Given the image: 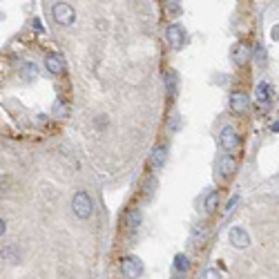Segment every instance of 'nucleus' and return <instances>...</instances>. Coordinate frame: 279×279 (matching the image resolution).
I'll use <instances>...</instances> for the list:
<instances>
[{
	"label": "nucleus",
	"mask_w": 279,
	"mask_h": 279,
	"mask_svg": "<svg viewBox=\"0 0 279 279\" xmlns=\"http://www.w3.org/2000/svg\"><path fill=\"white\" fill-rule=\"evenodd\" d=\"M219 192H217V190H215V192H210L208 194V197H205V203H203V208H205V213H215V210L217 208H219Z\"/></svg>",
	"instance_id": "4468645a"
},
{
	"label": "nucleus",
	"mask_w": 279,
	"mask_h": 279,
	"mask_svg": "<svg viewBox=\"0 0 279 279\" xmlns=\"http://www.w3.org/2000/svg\"><path fill=\"white\" fill-rule=\"evenodd\" d=\"M190 272V259L188 255H177L174 257V277L181 279L183 275H188Z\"/></svg>",
	"instance_id": "f8f14e48"
},
{
	"label": "nucleus",
	"mask_w": 279,
	"mask_h": 279,
	"mask_svg": "<svg viewBox=\"0 0 279 279\" xmlns=\"http://www.w3.org/2000/svg\"><path fill=\"white\" fill-rule=\"evenodd\" d=\"M228 237H230V244L235 246V248H239V250H244V248L250 246V237H248V232L244 228H239V226L230 228Z\"/></svg>",
	"instance_id": "0eeeda50"
},
{
	"label": "nucleus",
	"mask_w": 279,
	"mask_h": 279,
	"mask_svg": "<svg viewBox=\"0 0 279 279\" xmlns=\"http://www.w3.org/2000/svg\"><path fill=\"white\" fill-rule=\"evenodd\" d=\"M20 76H23L25 81H34L36 79V65L34 63H25L20 67Z\"/></svg>",
	"instance_id": "dca6fc26"
},
{
	"label": "nucleus",
	"mask_w": 279,
	"mask_h": 279,
	"mask_svg": "<svg viewBox=\"0 0 279 279\" xmlns=\"http://www.w3.org/2000/svg\"><path fill=\"white\" fill-rule=\"evenodd\" d=\"M45 67H47L51 74L60 76L65 72V58L60 54H56V51H51V54L45 56Z\"/></svg>",
	"instance_id": "1a4fd4ad"
},
{
	"label": "nucleus",
	"mask_w": 279,
	"mask_h": 279,
	"mask_svg": "<svg viewBox=\"0 0 279 279\" xmlns=\"http://www.w3.org/2000/svg\"><path fill=\"white\" fill-rule=\"evenodd\" d=\"M237 203H239V197L235 194V197H232V199L228 201V205H226V215H230L232 210H235V205H237Z\"/></svg>",
	"instance_id": "4be33fe9"
},
{
	"label": "nucleus",
	"mask_w": 279,
	"mask_h": 279,
	"mask_svg": "<svg viewBox=\"0 0 279 279\" xmlns=\"http://www.w3.org/2000/svg\"><path fill=\"white\" fill-rule=\"evenodd\" d=\"M65 112H67V110H65V105L58 101V103L54 105V114H56V116H65Z\"/></svg>",
	"instance_id": "5701e85b"
},
{
	"label": "nucleus",
	"mask_w": 279,
	"mask_h": 279,
	"mask_svg": "<svg viewBox=\"0 0 279 279\" xmlns=\"http://www.w3.org/2000/svg\"><path fill=\"white\" fill-rule=\"evenodd\" d=\"M194 241H197L199 239V237H201V241H203L205 239V237H208V226H205V224H201V226H197V228H194Z\"/></svg>",
	"instance_id": "6ab92c4d"
},
{
	"label": "nucleus",
	"mask_w": 279,
	"mask_h": 279,
	"mask_svg": "<svg viewBox=\"0 0 279 279\" xmlns=\"http://www.w3.org/2000/svg\"><path fill=\"white\" fill-rule=\"evenodd\" d=\"M255 101H257V105H259V107H268V105H270V101H272V87L268 85L266 81H261L259 85H257Z\"/></svg>",
	"instance_id": "6e6552de"
},
{
	"label": "nucleus",
	"mask_w": 279,
	"mask_h": 279,
	"mask_svg": "<svg viewBox=\"0 0 279 279\" xmlns=\"http://www.w3.org/2000/svg\"><path fill=\"white\" fill-rule=\"evenodd\" d=\"M219 172L224 179H230L232 174L237 172V161L232 159V154H224V157L219 159Z\"/></svg>",
	"instance_id": "9d476101"
},
{
	"label": "nucleus",
	"mask_w": 279,
	"mask_h": 279,
	"mask_svg": "<svg viewBox=\"0 0 279 279\" xmlns=\"http://www.w3.org/2000/svg\"><path fill=\"white\" fill-rule=\"evenodd\" d=\"M270 38L272 40H279V25H275V27L270 29Z\"/></svg>",
	"instance_id": "393cba45"
},
{
	"label": "nucleus",
	"mask_w": 279,
	"mask_h": 279,
	"mask_svg": "<svg viewBox=\"0 0 279 279\" xmlns=\"http://www.w3.org/2000/svg\"><path fill=\"white\" fill-rule=\"evenodd\" d=\"M92 210H94V201H92V197L87 192H83V190H79V192L72 197V213L79 217V219H90Z\"/></svg>",
	"instance_id": "f257e3e1"
},
{
	"label": "nucleus",
	"mask_w": 279,
	"mask_h": 279,
	"mask_svg": "<svg viewBox=\"0 0 279 279\" xmlns=\"http://www.w3.org/2000/svg\"><path fill=\"white\" fill-rule=\"evenodd\" d=\"M51 16H54V20L58 25H63V27H72L76 20V12L72 5L67 3H56L54 7H51Z\"/></svg>",
	"instance_id": "f03ea898"
},
{
	"label": "nucleus",
	"mask_w": 279,
	"mask_h": 279,
	"mask_svg": "<svg viewBox=\"0 0 279 279\" xmlns=\"http://www.w3.org/2000/svg\"><path fill=\"white\" fill-rule=\"evenodd\" d=\"M203 279H221L219 270H215V268H208V270L203 272Z\"/></svg>",
	"instance_id": "412c9836"
},
{
	"label": "nucleus",
	"mask_w": 279,
	"mask_h": 279,
	"mask_svg": "<svg viewBox=\"0 0 279 279\" xmlns=\"http://www.w3.org/2000/svg\"><path fill=\"white\" fill-rule=\"evenodd\" d=\"M5 230H7V224H5V219L0 221V235H5Z\"/></svg>",
	"instance_id": "a878e982"
},
{
	"label": "nucleus",
	"mask_w": 279,
	"mask_h": 279,
	"mask_svg": "<svg viewBox=\"0 0 279 279\" xmlns=\"http://www.w3.org/2000/svg\"><path fill=\"white\" fill-rule=\"evenodd\" d=\"M272 132H279V121H277V123H272Z\"/></svg>",
	"instance_id": "bb28decb"
},
{
	"label": "nucleus",
	"mask_w": 279,
	"mask_h": 279,
	"mask_svg": "<svg viewBox=\"0 0 279 279\" xmlns=\"http://www.w3.org/2000/svg\"><path fill=\"white\" fill-rule=\"evenodd\" d=\"M165 9H168L170 16H179V14H181V5H179V0H165Z\"/></svg>",
	"instance_id": "a211bd4d"
},
{
	"label": "nucleus",
	"mask_w": 279,
	"mask_h": 279,
	"mask_svg": "<svg viewBox=\"0 0 279 279\" xmlns=\"http://www.w3.org/2000/svg\"><path fill=\"white\" fill-rule=\"evenodd\" d=\"M165 87H168V94L177 92V74L174 72H165Z\"/></svg>",
	"instance_id": "f3484780"
},
{
	"label": "nucleus",
	"mask_w": 279,
	"mask_h": 279,
	"mask_svg": "<svg viewBox=\"0 0 279 279\" xmlns=\"http://www.w3.org/2000/svg\"><path fill=\"white\" fill-rule=\"evenodd\" d=\"M32 27L36 29V32H43V29H45V27H43V23H40L38 18H34V20H32Z\"/></svg>",
	"instance_id": "b1692460"
},
{
	"label": "nucleus",
	"mask_w": 279,
	"mask_h": 279,
	"mask_svg": "<svg viewBox=\"0 0 279 279\" xmlns=\"http://www.w3.org/2000/svg\"><path fill=\"white\" fill-rule=\"evenodd\" d=\"M248 58H250V47H248L246 43L235 45V49H232V60H235L237 65H246Z\"/></svg>",
	"instance_id": "9b49d317"
},
{
	"label": "nucleus",
	"mask_w": 279,
	"mask_h": 279,
	"mask_svg": "<svg viewBox=\"0 0 279 279\" xmlns=\"http://www.w3.org/2000/svg\"><path fill=\"white\" fill-rule=\"evenodd\" d=\"M165 40L170 43V47L181 49L183 47V27L181 25H168L165 27Z\"/></svg>",
	"instance_id": "39448f33"
},
{
	"label": "nucleus",
	"mask_w": 279,
	"mask_h": 279,
	"mask_svg": "<svg viewBox=\"0 0 279 279\" xmlns=\"http://www.w3.org/2000/svg\"><path fill=\"white\" fill-rule=\"evenodd\" d=\"M138 226H141V210H138V208H132L130 213H127V228H130V230H136Z\"/></svg>",
	"instance_id": "2eb2a0df"
},
{
	"label": "nucleus",
	"mask_w": 279,
	"mask_h": 279,
	"mask_svg": "<svg viewBox=\"0 0 279 279\" xmlns=\"http://www.w3.org/2000/svg\"><path fill=\"white\" fill-rule=\"evenodd\" d=\"M250 107V99H248L246 92H232L230 94V110L235 114H244V112Z\"/></svg>",
	"instance_id": "423d86ee"
},
{
	"label": "nucleus",
	"mask_w": 279,
	"mask_h": 279,
	"mask_svg": "<svg viewBox=\"0 0 279 279\" xmlns=\"http://www.w3.org/2000/svg\"><path fill=\"white\" fill-rule=\"evenodd\" d=\"M165 157H168V148L165 146H157L152 150V165L154 168H163V163H165Z\"/></svg>",
	"instance_id": "ddd939ff"
},
{
	"label": "nucleus",
	"mask_w": 279,
	"mask_h": 279,
	"mask_svg": "<svg viewBox=\"0 0 279 279\" xmlns=\"http://www.w3.org/2000/svg\"><path fill=\"white\" fill-rule=\"evenodd\" d=\"M255 58H257V63H259V65L266 63V51H263L261 45H257V47H255Z\"/></svg>",
	"instance_id": "aec40b11"
},
{
	"label": "nucleus",
	"mask_w": 279,
	"mask_h": 279,
	"mask_svg": "<svg viewBox=\"0 0 279 279\" xmlns=\"http://www.w3.org/2000/svg\"><path fill=\"white\" fill-rule=\"evenodd\" d=\"M121 272L125 279H138L143 275V261L138 259V257H123L121 259Z\"/></svg>",
	"instance_id": "7ed1b4c3"
},
{
	"label": "nucleus",
	"mask_w": 279,
	"mask_h": 279,
	"mask_svg": "<svg viewBox=\"0 0 279 279\" xmlns=\"http://www.w3.org/2000/svg\"><path fill=\"white\" fill-rule=\"evenodd\" d=\"M219 143L224 146V150H228V152H235L237 148H239V134L232 125H224L219 132Z\"/></svg>",
	"instance_id": "20e7f679"
}]
</instances>
